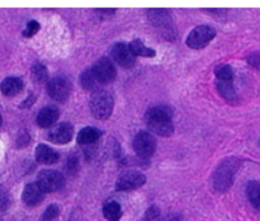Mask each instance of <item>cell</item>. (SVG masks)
I'll list each match as a JSON object with an SVG mask.
<instances>
[{"label":"cell","instance_id":"cell-1","mask_svg":"<svg viewBox=\"0 0 260 221\" xmlns=\"http://www.w3.org/2000/svg\"><path fill=\"white\" fill-rule=\"evenodd\" d=\"M240 167V161L235 157H230L221 162L212 177L213 188L218 192H226L234 184L235 174Z\"/></svg>","mask_w":260,"mask_h":221},{"label":"cell","instance_id":"cell-2","mask_svg":"<svg viewBox=\"0 0 260 221\" xmlns=\"http://www.w3.org/2000/svg\"><path fill=\"white\" fill-rule=\"evenodd\" d=\"M89 107H91V113L96 119L105 120L110 118L114 110V99L111 95L106 91H99L93 92L89 101Z\"/></svg>","mask_w":260,"mask_h":221},{"label":"cell","instance_id":"cell-3","mask_svg":"<svg viewBox=\"0 0 260 221\" xmlns=\"http://www.w3.org/2000/svg\"><path fill=\"white\" fill-rule=\"evenodd\" d=\"M216 37V30L208 24L195 27L186 37V45L190 49H203Z\"/></svg>","mask_w":260,"mask_h":221},{"label":"cell","instance_id":"cell-4","mask_svg":"<svg viewBox=\"0 0 260 221\" xmlns=\"http://www.w3.org/2000/svg\"><path fill=\"white\" fill-rule=\"evenodd\" d=\"M37 184L41 188L44 193L56 192L64 187L65 179L59 172L51 169H45L39 173L37 177Z\"/></svg>","mask_w":260,"mask_h":221},{"label":"cell","instance_id":"cell-5","mask_svg":"<svg viewBox=\"0 0 260 221\" xmlns=\"http://www.w3.org/2000/svg\"><path fill=\"white\" fill-rule=\"evenodd\" d=\"M146 183V175L138 170H126L121 173L115 183L116 190H133L138 189Z\"/></svg>","mask_w":260,"mask_h":221},{"label":"cell","instance_id":"cell-6","mask_svg":"<svg viewBox=\"0 0 260 221\" xmlns=\"http://www.w3.org/2000/svg\"><path fill=\"white\" fill-rule=\"evenodd\" d=\"M156 140L148 132H139L133 140V149L139 157H149L156 151Z\"/></svg>","mask_w":260,"mask_h":221},{"label":"cell","instance_id":"cell-7","mask_svg":"<svg viewBox=\"0 0 260 221\" xmlns=\"http://www.w3.org/2000/svg\"><path fill=\"white\" fill-rule=\"evenodd\" d=\"M47 94L52 100L62 102L69 97L71 94V82L65 77H55L47 82Z\"/></svg>","mask_w":260,"mask_h":221},{"label":"cell","instance_id":"cell-8","mask_svg":"<svg viewBox=\"0 0 260 221\" xmlns=\"http://www.w3.org/2000/svg\"><path fill=\"white\" fill-rule=\"evenodd\" d=\"M110 55L112 59L122 68H132L136 63V55L132 52L129 45L125 42H116L110 49Z\"/></svg>","mask_w":260,"mask_h":221},{"label":"cell","instance_id":"cell-9","mask_svg":"<svg viewBox=\"0 0 260 221\" xmlns=\"http://www.w3.org/2000/svg\"><path fill=\"white\" fill-rule=\"evenodd\" d=\"M92 70L96 74L97 79L100 84H110L116 78V68H115L114 63L109 59V58L104 57L101 59L97 60L92 67Z\"/></svg>","mask_w":260,"mask_h":221},{"label":"cell","instance_id":"cell-10","mask_svg":"<svg viewBox=\"0 0 260 221\" xmlns=\"http://www.w3.org/2000/svg\"><path fill=\"white\" fill-rule=\"evenodd\" d=\"M73 134V125L71 123L62 122L51 128V130L47 134V140L51 141L52 143H56V145H65V143L71 142Z\"/></svg>","mask_w":260,"mask_h":221},{"label":"cell","instance_id":"cell-11","mask_svg":"<svg viewBox=\"0 0 260 221\" xmlns=\"http://www.w3.org/2000/svg\"><path fill=\"white\" fill-rule=\"evenodd\" d=\"M22 200L27 206L34 207V206L41 203V201L44 200V192L37 183H29L24 187L23 193H22Z\"/></svg>","mask_w":260,"mask_h":221},{"label":"cell","instance_id":"cell-12","mask_svg":"<svg viewBox=\"0 0 260 221\" xmlns=\"http://www.w3.org/2000/svg\"><path fill=\"white\" fill-rule=\"evenodd\" d=\"M59 109L56 106H45L39 112L36 123L41 128H50L59 119Z\"/></svg>","mask_w":260,"mask_h":221},{"label":"cell","instance_id":"cell-13","mask_svg":"<svg viewBox=\"0 0 260 221\" xmlns=\"http://www.w3.org/2000/svg\"><path fill=\"white\" fill-rule=\"evenodd\" d=\"M174 110L166 105L153 106L146 113V122H169L172 120Z\"/></svg>","mask_w":260,"mask_h":221},{"label":"cell","instance_id":"cell-14","mask_svg":"<svg viewBox=\"0 0 260 221\" xmlns=\"http://www.w3.org/2000/svg\"><path fill=\"white\" fill-rule=\"evenodd\" d=\"M35 156H36V160L40 164L44 165H52L59 161V154L54 149L44 145V143L37 146L36 150H35Z\"/></svg>","mask_w":260,"mask_h":221},{"label":"cell","instance_id":"cell-15","mask_svg":"<svg viewBox=\"0 0 260 221\" xmlns=\"http://www.w3.org/2000/svg\"><path fill=\"white\" fill-rule=\"evenodd\" d=\"M22 90H23V81L18 78V77H7L0 84V91L8 97L16 96Z\"/></svg>","mask_w":260,"mask_h":221},{"label":"cell","instance_id":"cell-16","mask_svg":"<svg viewBox=\"0 0 260 221\" xmlns=\"http://www.w3.org/2000/svg\"><path fill=\"white\" fill-rule=\"evenodd\" d=\"M100 137H101V130L94 127H86L78 133L77 141H78L79 145L89 146L96 143L100 140Z\"/></svg>","mask_w":260,"mask_h":221},{"label":"cell","instance_id":"cell-17","mask_svg":"<svg viewBox=\"0 0 260 221\" xmlns=\"http://www.w3.org/2000/svg\"><path fill=\"white\" fill-rule=\"evenodd\" d=\"M81 85L84 90L87 91H92V92H96L100 90V81L97 79L96 74L93 73L92 68H87L83 73L81 74Z\"/></svg>","mask_w":260,"mask_h":221},{"label":"cell","instance_id":"cell-18","mask_svg":"<svg viewBox=\"0 0 260 221\" xmlns=\"http://www.w3.org/2000/svg\"><path fill=\"white\" fill-rule=\"evenodd\" d=\"M147 125L151 129V132L161 135V137H170L174 133L172 120H169V122H147Z\"/></svg>","mask_w":260,"mask_h":221},{"label":"cell","instance_id":"cell-19","mask_svg":"<svg viewBox=\"0 0 260 221\" xmlns=\"http://www.w3.org/2000/svg\"><path fill=\"white\" fill-rule=\"evenodd\" d=\"M102 212L105 218L109 221H119L122 216L121 206L116 201H107L102 207Z\"/></svg>","mask_w":260,"mask_h":221},{"label":"cell","instance_id":"cell-20","mask_svg":"<svg viewBox=\"0 0 260 221\" xmlns=\"http://www.w3.org/2000/svg\"><path fill=\"white\" fill-rule=\"evenodd\" d=\"M148 16L154 26L165 27L171 23V17H170L169 12L166 9H152V11L148 12Z\"/></svg>","mask_w":260,"mask_h":221},{"label":"cell","instance_id":"cell-21","mask_svg":"<svg viewBox=\"0 0 260 221\" xmlns=\"http://www.w3.org/2000/svg\"><path fill=\"white\" fill-rule=\"evenodd\" d=\"M130 50L136 57H144V58H153L156 57V50L146 46L143 41L141 40H134L129 44Z\"/></svg>","mask_w":260,"mask_h":221},{"label":"cell","instance_id":"cell-22","mask_svg":"<svg viewBox=\"0 0 260 221\" xmlns=\"http://www.w3.org/2000/svg\"><path fill=\"white\" fill-rule=\"evenodd\" d=\"M216 86L219 95H221L223 99H226L227 101L232 102L236 100V91H235L232 81H217Z\"/></svg>","mask_w":260,"mask_h":221},{"label":"cell","instance_id":"cell-23","mask_svg":"<svg viewBox=\"0 0 260 221\" xmlns=\"http://www.w3.org/2000/svg\"><path fill=\"white\" fill-rule=\"evenodd\" d=\"M246 195L250 203L254 207L260 208V182H256V180L249 182L246 188Z\"/></svg>","mask_w":260,"mask_h":221},{"label":"cell","instance_id":"cell-24","mask_svg":"<svg viewBox=\"0 0 260 221\" xmlns=\"http://www.w3.org/2000/svg\"><path fill=\"white\" fill-rule=\"evenodd\" d=\"M31 77L34 79V82H36V84H45L47 81V77H49L46 67L44 64H41V63L34 64L31 68Z\"/></svg>","mask_w":260,"mask_h":221},{"label":"cell","instance_id":"cell-25","mask_svg":"<svg viewBox=\"0 0 260 221\" xmlns=\"http://www.w3.org/2000/svg\"><path fill=\"white\" fill-rule=\"evenodd\" d=\"M214 74L217 77V81H232L234 78V70L227 64L218 65L214 70Z\"/></svg>","mask_w":260,"mask_h":221},{"label":"cell","instance_id":"cell-26","mask_svg":"<svg viewBox=\"0 0 260 221\" xmlns=\"http://www.w3.org/2000/svg\"><path fill=\"white\" fill-rule=\"evenodd\" d=\"M60 215V207L57 205H50L49 207L45 210L44 215H42L41 221H55Z\"/></svg>","mask_w":260,"mask_h":221},{"label":"cell","instance_id":"cell-27","mask_svg":"<svg viewBox=\"0 0 260 221\" xmlns=\"http://www.w3.org/2000/svg\"><path fill=\"white\" fill-rule=\"evenodd\" d=\"M9 205H11V198H9L8 192L0 185V212L8 210Z\"/></svg>","mask_w":260,"mask_h":221},{"label":"cell","instance_id":"cell-28","mask_svg":"<svg viewBox=\"0 0 260 221\" xmlns=\"http://www.w3.org/2000/svg\"><path fill=\"white\" fill-rule=\"evenodd\" d=\"M40 29H41V26H40L39 22H37V21H29L28 23H27L26 30L23 31V36L24 37L35 36V35H36L37 32L40 31Z\"/></svg>","mask_w":260,"mask_h":221},{"label":"cell","instance_id":"cell-29","mask_svg":"<svg viewBox=\"0 0 260 221\" xmlns=\"http://www.w3.org/2000/svg\"><path fill=\"white\" fill-rule=\"evenodd\" d=\"M247 62L251 67H254L255 69L260 70V52H251V54L247 57Z\"/></svg>","mask_w":260,"mask_h":221},{"label":"cell","instance_id":"cell-30","mask_svg":"<svg viewBox=\"0 0 260 221\" xmlns=\"http://www.w3.org/2000/svg\"><path fill=\"white\" fill-rule=\"evenodd\" d=\"M159 208L157 206H151L148 210L144 213V220H153V218H157L159 216Z\"/></svg>","mask_w":260,"mask_h":221},{"label":"cell","instance_id":"cell-31","mask_svg":"<svg viewBox=\"0 0 260 221\" xmlns=\"http://www.w3.org/2000/svg\"><path fill=\"white\" fill-rule=\"evenodd\" d=\"M2 124H3V119H2V115H0V127H2Z\"/></svg>","mask_w":260,"mask_h":221},{"label":"cell","instance_id":"cell-32","mask_svg":"<svg viewBox=\"0 0 260 221\" xmlns=\"http://www.w3.org/2000/svg\"><path fill=\"white\" fill-rule=\"evenodd\" d=\"M0 221H3V220H0Z\"/></svg>","mask_w":260,"mask_h":221}]
</instances>
